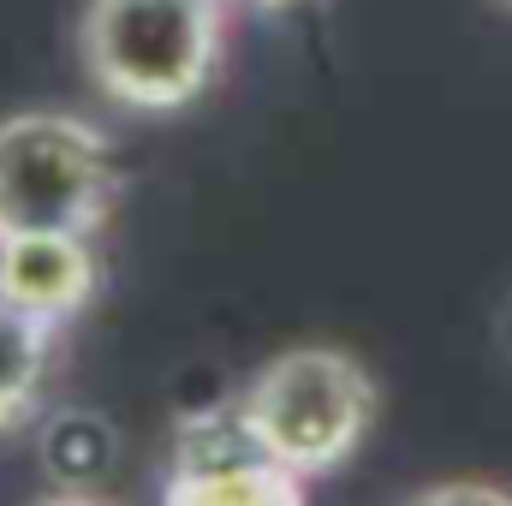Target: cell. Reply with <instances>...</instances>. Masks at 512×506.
<instances>
[{"label":"cell","instance_id":"1","mask_svg":"<svg viewBox=\"0 0 512 506\" xmlns=\"http://www.w3.org/2000/svg\"><path fill=\"white\" fill-rule=\"evenodd\" d=\"M84 66L102 96L137 114H173L221 66V0H90Z\"/></svg>","mask_w":512,"mask_h":506},{"label":"cell","instance_id":"2","mask_svg":"<svg viewBox=\"0 0 512 506\" xmlns=\"http://www.w3.org/2000/svg\"><path fill=\"white\" fill-rule=\"evenodd\" d=\"M239 417L292 477H328L364 447L376 423V381L340 346H292L251 376Z\"/></svg>","mask_w":512,"mask_h":506},{"label":"cell","instance_id":"3","mask_svg":"<svg viewBox=\"0 0 512 506\" xmlns=\"http://www.w3.org/2000/svg\"><path fill=\"white\" fill-rule=\"evenodd\" d=\"M114 203V155L78 114L0 120V239L96 233Z\"/></svg>","mask_w":512,"mask_h":506},{"label":"cell","instance_id":"4","mask_svg":"<svg viewBox=\"0 0 512 506\" xmlns=\"http://www.w3.org/2000/svg\"><path fill=\"white\" fill-rule=\"evenodd\" d=\"M161 506H304V477L256 441L239 405H221L179 423Z\"/></svg>","mask_w":512,"mask_h":506},{"label":"cell","instance_id":"5","mask_svg":"<svg viewBox=\"0 0 512 506\" xmlns=\"http://www.w3.org/2000/svg\"><path fill=\"white\" fill-rule=\"evenodd\" d=\"M96 292V251L84 233H24L0 239V304L60 328L72 322Z\"/></svg>","mask_w":512,"mask_h":506},{"label":"cell","instance_id":"6","mask_svg":"<svg viewBox=\"0 0 512 506\" xmlns=\"http://www.w3.org/2000/svg\"><path fill=\"white\" fill-rule=\"evenodd\" d=\"M114 453H120L114 429L90 411H66L42 435V459H48L60 495H96V483L114 471Z\"/></svg>","mask_w":512,"mask_h":506},{"label":"cell","instance_id":"7","mask_svg":"<svg viewBox=\"0 0 512 506\" xmlns=\"http://www.w3.org/2000/svg\"><path fill=\"white\" fill-rule=\"evenodd\" d=\"M48 346H54V328L0 304V429L30 417L42 393V370H48Z\"/></svg>","mask_w":512,"mask_h":506},{"label":"cell","instance_id":"8","mask_svg":"<svg viewBox=\"0 0 512 506\" xmlns=\"http://www.w3.org/2000/svg\"><path fill=\"white\" fill-rule=\"evenodd\" d=\"M405 506H512V489L483 483V477H447V483L417 489Z\"/></svg>","mask_w":512,"mask_h":506},{"label":"cell","instance_id":"9","mask_svg":"<svg viewBox=\"0 0 512 506\" xmlns=\"http://www.w3.org/2000/svg\"><path fill=\"white\" fill-rule=\"evenodd\" d=\"M36 506H114V501H102V495H60L54 489V495H42Z\"/></svg>","mask_w":512,"mask_h":506},{"label":"cell","instance_id":"10","mask_svg":"<svg viewBox=\"0 0 512 506\" xmlns=\"http://www.w3.org/2000/svg\"><path fill=\"white\" fill-rule=\"evenodd\" d=\"M251 6H292V0H251Z\"/></svg>","mask_w":512,"mask_h":506},{"label":"cell","instance_id":"11","mask_svg":"<svg viewBox=\"0 0 512 506\" xmlns=\"http://www.w3.org/2000/svg\"><path fill=\"white\" fill-rule=\"evenodd\" d=\"M507 6H512V0H507Z\"/></svg>","mask_w":512,"mask_h":506}]
</instances>
